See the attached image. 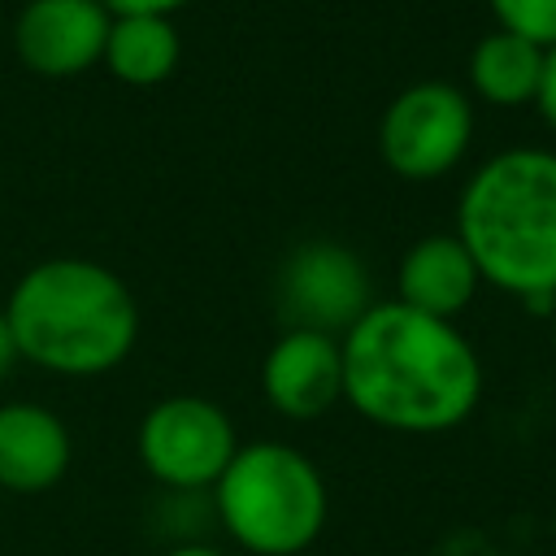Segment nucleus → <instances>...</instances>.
Instances as JSON below:
<instances>
[{
	"instance_id": "f257e3e1",
	"label": "nucleus",
	"mask_w": 556,
	"mask_h": 556,
	"mask_svg": "<svg viewBox=\"0 0 556 556\" xmlns=\"http://www.w3.org/2000/svg\"><path fill=\"white\" fill-rule=\"evenodd\" d=\"M339 348L343 400L382 430L443 434L482 400V361L456 321L400 300H374Z\"/></svg>"
},
{
	"instance_id": "f03ea898",
	"label": "nucleus",
	"mask_w": 556,
	"mask_h": 556,
	"mask_svg": "<svg viewBox=\"0 0 556 556\" xmlns=\"http://www.w3.org/2000/svg\"><path fill=\"white\" fill-rule=\"evenodd\" d=\"M4 317L17 356L61 378L109 374L139 339L130 287L87 256H48L30 265L4 300Z\"/></svg>"
},
{
	"instance_id": "7ed1b4c3",
	"label": "nucleus",
	"mask_w": 556,
	"mask_h": 556,
	"mask_svg": "<svg viewBox=\"0 0 556 556\" xmlns=\"http://www.w3.org/2000/svg\"><path fill=\"white\" fill-rule=\"evenodd\" d=\"M486 287L547 300L556 295V152L504 148L460 187L456 230Z\"/></svg>"
},
{
	"instance_id": "20e7f679",
	"label": "nucleus",
	"mask_w": 556,
	"mask_h": 556,
	"mask_svg": "<svg viewBox=\"0 0 556 556\" xmlns=\"http://www.w3.org/2000/svg\"><path fill=\"white\" fill-rule=\"evenodd\" d=\"M213 508L226 534L252 556H300L330 517L321 469L291 443H239L226 473L213 482Z\"/></svg>"
},
{
	"instance_id": "39448f33",
	"label": "nucleus",
	"mask_w": 556,
	"mask_h": 556,
	"mask_svg": "<svg viewBox=\"0 0 556 556\" xmlns=\"http://www.w3.org/2000/svg\"><path fill=\"white\" fill-rule=\"evenodd\" d=\"M473 139V104L456 83L421 78L395 91L378 117V152L391 174L430 182L456 169Z\"/></svg>"
},
{
	"instance_id": "423d86ee",
	"label": "nucleus",
	"mask_w": 556,
	"mask_h": 556,
	"mask_svg": "<svg viewBox=\"0 0 556 556\" xmlns=\"http://www.w3.org/2000/svg\"><path fill=\"white\" fill-rule=\"evenodd\" d=\"M135 447L152 482L169 491H213L239 452V434L222 404L204 395H165L143 413Z\"/></svg>"
},
{
	"instance_id": "0eeeda50",
	"label": "nucleus",
	"mask_w": 556,
	"mask_h": 556,
	"mask_svg": "<svg viewBox=\"0 0 556 556\" xmlns=\"http://www.w3.org/2000/svg\"><path fill=\"white\" fill-rule=\"evenodd\" d=\"M274 295L278 313L287 317V330H317L334 339H343L374 304L365 261L334 239L295 243L278 265Z\"/></svg>"
},
{
	"instance_id": "6e6552de",
	"label": "nucleus",
	"mask_w": 556,
	"mask_h": 556,
	"mask_svg": "<svg viewBox=\"0 0 556 556\" xmlns=\"http://www.w3.org/2000/svg\"><path fill=\"white\" fill-rule=\"evenodd\" d=\"M113 13L100 0H26L13 22V52L39 78H74L104 56Z\"/></svg>"
},
{
	"instance_id": "1a4fd4ad",
	"label": "nucleus",
	"mask_w": 556,
	"mask_h": 556,
	"mask_svg": "<svg viewBox=\"0 0 556 556\" xmlns=\"http://www.w3.org/2000/svg\"><path fill=\"white\" fill-rule=\"evenodd\" d=\"M261 391L274 413L313 421L343 400V348L334 334L282 330L261 361Z\"/></svg>"
},
{
	"instance_id": "9d476101",
	"label": "nucleus",
	"mask_w": 556,
	"mask_h": 556,
	"mask_svg": "<svg viewBox=\"0 0 556 556\" xmlns=\"http://www.w3.org/2000/svg\"><path fill=\"white\" fill-rule=\"evenodd\" d=\"M70 456V430L52 408L35 400L0 404V491L39 495L65 478Z\"/></svg>"
},
{
	"instance_id": "9b49d317",
	"label": "nucleus",
	"mask_w": 556,
	"mask_h": 556,
	"mask_svg": "<svg viewBox=\"0 0 556 556\" xmlns=\"http://www.w3.org/2000/svg\"><path fill=\"white\" fill-rule=\"evenodd\" d=\"M478 287H482V274L456 235H421L400 256L395 300L417 313L452 321L460 308H469Z\"/></svg>"
},
{
	"instance_id": "f8f14e48",
	"label": "nucleus",
	"mask_w": 556,
	"mask_h": 556,
	"mask_svg": "<svg viewBox=\"0 0 556 556\" xmlns=\"http://www.w3.org/2000/svg\"><path fill=\"white\" fill-rule=\"evenodd\" d=\"M104 70L126 87H156L165 83L182 61V35L174 17H113L104 39Z\"/></svg>"
},
{
	"instance_id": "ddd939ff",
	"label": "nucleus",
	"mask_w": 556,
	"mask_h": 556,
	"mask_svg": "<svg viewBox=\"0 0 556 556\" xmlns=\"http://www.w3.org/2000/svg\"><path fill=\"white\" fill-rule=\"evenodd\" d=\"M539 78H543V48L513 30L495 26L469 52V87L486 104H500V109L534 104Z\"/></svg>"
},
{
	"instance_id": "4468645a",
	"label": "nucleus",
	"mask_w": 556,
	"mask_h": 556,
	"mask_svg": "<svg viewBox=\"0 0 556 556\" xmlns=\"http://www.w3.org/2000/svg\"><path fill=\"white\" fill-rule=\"evenodd\" d=\"M500 30H513L539 48L556 43V0H486Z\"/></svg>"
},
{
	"instance_id": "2eb2a0df",
	"label": "nucleus",
	"mask_w": 556,
	"mask_h": 556,
	"mask_svg": "<svg viewBox=\"0 0 556 556\" xmlns=\"http://www.w3.org/2000/svg\"><path fill=\"white\" fill-rule=\"evenodd\" d=\"M113 17H135V13H148V17H174L178 9H187L191 0H100Z\"/></svg>"
},
{
	"instance_id": "dca6fc26",
	"label": "nucleus",
	"mask_w": 556,
	"mask_h": 556,
	"mask_svg": "<svg viewBox=\"0 0 556 556\" xmlns=\"http://www.w3.org/2000/svg\"><path fill=\"white\" fill-rule=\"evenodd\" d=\"M543 122L556 130V43L543 48V78H539V96H534Z\"/></svg>"
},
{
	"instance_id": "f3484780",
	"label": "nucleus",
	"mask_w": 556,
	"mask_h": 556,
	"mask_svg": "<svg viewBox=\"0 0 556 556\" xmlns=\"http://www.w3.org/2000/svg\"><path fill=\"white\" fill-rule=\"evenodd\" d=\"M22 356H17V343H13V330H9V317H4V308H0V378L17 365Z\"/></svg>"
},
{
	"instance_id": "a211bd4d",
	"label": "nucleus",
	"mask_w": 556,
	"mask_h": 556,
	"mask_svg": "<svg viewBox=\"0 0 556 556\" xmlns=\"http://www.w3.org/2000/svg\"><path fill=\"white\" fill-rule=\"evenodd\" d=\"M165 556H226V552L213 547V543H178V547H169Z\"/></svg>"
}]
</instances>
